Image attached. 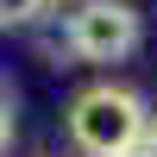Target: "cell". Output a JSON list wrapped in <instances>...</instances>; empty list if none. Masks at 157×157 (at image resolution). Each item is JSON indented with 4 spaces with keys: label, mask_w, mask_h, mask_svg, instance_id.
Returning a JSON list of instances; mask_svg holds the SVG:
<instances>
[{
    "label": "cell",
    "mask_w": 157,
    "mask_h": 157,
    "mask_svg": "<svg viewBox=\"0 0 157 157\" xmlns=\"http://www.w3.org/2000/svg\"><path fill=\"white\" fill-rule=\"evenodd\" d=\"M145 120H151L145 101L113 82H94L69 101V138L82 157H132L145 138Z\"/></svg>",
    "instance_id": "obj_1"
},
{
    "label": "cell",
    "mask_w": 157,
    "mask_h": 157,
    "mask_svg": "<svg viewBox=\"0 0 157 157\" xmlns=\"http://www.w3.org/2000/svg\"><path fill=\"white\" fill-rule=\"evenodd\" d=\"M6 138H13V107L0 101V151H6Z\"/></svg>",
    "instance_id": "obj_5"
},
{
    "label": "cell",
    "mask_w": 157,
    "mask_h": 157,
    "mask_svg": "<svg viewBox=\"0 0 157 157\" xmlns=\"http://www.w3.org/2000/svg\"><path fill=\"white\" fill-rule=\"evenodd\" d=\"M132 157H138V151H132Z\"/></svg>",
    "instance_id": "obj_6"
},
{
    "label": "cell",
    "mask_w": 157,
    "mask_h": 157,
    "mask_svg": "<svg viewBox=\"0 0 157 157\" xmlns=\"http://www.w3.org/2000/svg\"><path fill=\"white\" fill-rule=\"evenodd\" d=\"M138 157H157V120H145V138H138Z\"/></svg>",
    "instance_id": "obj_4"
},
{
    "label": "cell",
    "mask_w": 157,
    "mask_h": 157,
    "mask_svg": "<svg viewBox=\"0 0 157 157\" xmlns=\"http://www.w3.org/2000/svg\"><path fill=\"white\" fill-rule=\"evenodd\" d=\"M44 6H50V0H0V32H13V25H38Z\"/></svg>",
    "instance_id": "obj_3"
},
{
    "label": "cell",
    "mask_w": 157,
    "mask_h": 157,
    "mask_svg": "<svg viewBox=\"0 0 157 157\" xmlns=\"http://www.w3.org/2000/svg\"><path fill=\"white\" fill-rule=\"evenodd\" d=\"M145 44V19L132 0H82L63 25V50L75 63H126Z\"/></svg>",
    "instance_id": "obj_2"
}]
</instances>
